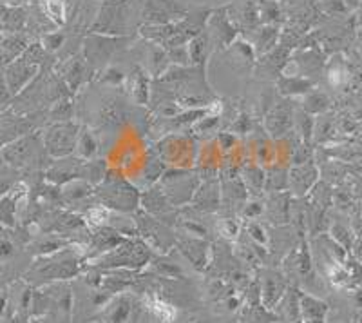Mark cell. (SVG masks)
Returning <instances> with one entry per match:
<instances>
[{
	"mask_svg": "<svg viewBox=\"0 0 362 323\" xmlns=\"http://www.w3.org/2000/svg\"><path fill=\"white\" fill-rule=\"evenodd\" d=\"M66 33L64 31H51V33H45L40 37V44L44 46V50L49 55L58 53L62 50L64 44H66Z\"/></svg>",
	"mask_w": 362,
	"mask_h": 323,
	"instance_id": "d590c367",
	"label": "cell"
},
{
	"mask_svg": "<svg viewBox=\"0 0 362 323\" xmlns=\"http://www.w3.org/2000/svg\"><path fill=\"white\" fill-rule=\"evenodd\" d=\"M189 6L176 0H145L141 18L148 26H163L181 21L189 13Z\"/></svg>",
	"mask_w": 362,
	"mask_h": 323,
	"instance_id": "9c48e42d",
	"label": "cell"
},
{
	"mask_svg": "<svg viewBox=\"0 0 362 323\" xmlns=\"http://www.w3.org/2000/svg\"><path fill=\"white\" fill-rule=\"evenodd\" d=\"M90 73L93 69L89 67L83 55H73L71 58H64L62 62L57 64V75L62 79V82L71 91H76Z\"/></svg>",
	"mask_w": 362,
	"mask_h": 323,
	"instance_id": "9a60e30c",
	"label": "cell"
},
{
	"mask_svg": "<svg viewBox=\"0 0 362 323\" xmlns=\"http://www.w3.org/2000/svg\"><path fill=\"white\" fill-rule=\"evenodd\" d=\"M346 75H348V71H346L344 64L342 62H332V66H329L328 69V80L332 86H341L342 82L346 80Z\"/></svg>",
	"mask_w": 362,
	"mask_h": 323,
	"instance_id": "ab89813d",
	"label": "cell"
},
{
	"mask_svg": "<svg viewBox=\"0 0 362 323\" xmlns=\"http://www.w3.org/2000/svg\"><path fill=\"white\" fill-rule=\"evenodd\" d=\"M124 86L138 104H147L148 91H151V89H148L147 71L141 69L140 66H134V69H132L127 75V79H125Z\"/></svg>",
	"mask_w": 362,
	"mask_h": 323,
	"instance_id": "7402d4cb",
	"label": "cell"
},
{
	"mask_svg": "<svg viewBox=\"0 0 362 323\" xmlns=\"http://www.w3.org/2000/svg\"><path fill=\"white\" fill-rule=\"evenodd\" d=\"M199 187L198 174L185 169H169L161 174V191L173 205L192 202L194 195Z\"/></svg>",
	"mask_w": 362,
	"mask_h": 323,
	"instance_id": "52a82bcc",
	"label": "cell"
},
{
	"mask_svg": "<svg viewBox=\"0 0 362 323\" xmlns=\"http://www.w3.org/2000/svg\"><path fill=\"white\" fill-rule=\"evenodd\" d=\"M2 75H4L6 84H8L13 98H15V96L21 95L25 87L40 75V66L29 62L24 57H18L2 69Z\"/></svg>",
	"mask_w": 362,
	"mask_h": 323,
	"instance_id": "30bf717a",
	"label": "cell"
},
{
	"mask_svg": "<svg viewBox=\"0 0 362 323\" xmlns=\"http://www.w3.org/2000/svg\"><path fill=\"white\" fill-rule=\"evenodd\" d=\"M0 2L6 6H25V4H31L33 0H0Z\"/></svg>",
	"mask_w": 362,
	"mask_h": 323,
	"instance_id": "c3c4849f",
	"label": "cell"
},
{
	"mask_svg": "<svg viewBox=\"0 0 362 323\" xmlns=\"http://www.w3.org/2000/svg\"><path fill=\"white\" fill-rule=\"evenodd\" d=\"M153 260L151 247L140 238H127L115 249L107 251L100 258L93 260V266L98 269H131L140 271L148 266V261Z\"/></svg>",
	"mask_w": 362,
	"mask_h": 323,
	"instance_id": "7a4b0ae2",
	"label": "cell"
},
{
	"mask_svg": "<svg viewBox=\"0 0 362 323\" xmlns=\"http://www.w3.org/2000/svg\"><path fill=\"white\" fill-rule=\"evenodd\" d=\"M0 162H2V158H0Z\"/></svg>",
	"mask_w": 362,
	"mask_h": 323,
	"instance_id": "db71d44e",
	"label": "cell"
},
{
	"mask_svg": "<svg viewBox=\"0 0 362 323\" xmlns=\"http://www.w3.org/2000/svg\"><path fill=\"white\" fill-rule=\"evenodd\" d=\"M218 144L221 145V149L225 151V153H228L232 147H235V137L230 133H221L218 137Z\"/></svg>",
	"mask_w": 362,
	"mask_h": 323,
	"instance_id": "f6af8a7d",
	"label": "cell"
},
{
	"mask_svg": "<svg viewBox=\"0 0 362 323\" xmlns=\"http://www.w3.org/2000/svg\"><path fill=\"white\" fill-rule=\"evenodd\" d=\"M80 128L74 122H57L51 124L42 133L44 147L47 157L53 160L67 158L76 151V142H78Z\"/></svg>",
	"mask_w": 362,
	"mask_h": 323,
	"instance_id": "5b68a950",
	"label": "cell"
},
{
	"mask_svg": "<svg viewBox=\"0 0 362 323\" xmlns=\"http://www.w3.org/2000/svg\"><path fill=\"white\" fill-rule=\"evenodd\" d=\"M125 79H127V75H125L124 71L118 69L116 66H107L100 73L96 80L100 84H105V86H122L125 82Z\"/></svg>",
	"mask_w": 362,
	"mask_h": 323,
	"instance_id": "8d00e7d4",
	"label": "cell"
},
{
	"mask_svg": "<svg viewBox=\"0 0 362 323\" xmlns=\"http://www.w3.org/2000/svg\"><path fill=\"white\" fill-rule=\"evenodd\" d=\"M263 211H264V208H263V205H261V203L252 202V203H248V205H245L243 215L247 216V218H248V216H250V220H254V218H257V216H259Z\"/></svg>",
	"mask_w": 362,
	"mask_h": 323,
	"instance_id": "bcb514c9",
	"label": "cell"
},
{
	"mask_svg": "<svg viewBox=\"0 0 362 323\" xmlns=\"http://www.w3.org/2000/svg\"><path fill=\"white\" fill-rule=\"evenodd\" d=\"M38 113H29V115H11V113H2L0 115V149L25 135L33 133L35 116Z\"/></svg>",
	"mask_w": 362,
	"mask_h": 323,
	"instance_id": "7c38bea8",
	"label": "cell"
},
{
	"mask_svg": "<svg viewBox=\"0 0 362 323\" xmlns=\"http://www.w3.org/2000/svg\"><path fill=\"white\" fill-rule=\"evenodd\" d=\"M144 307H147V311L160 319L161 323H173L177 318V309L173 302L161 298L160 295L154 293H145V302Z\"/></svg>",
	"mask_w": 362,
	"mask_h": 323,
	"instance_id": "ffe728a7",
	"label": "cell"
},
{
	"mask_svg": "<svg viewBox=\"0 0 362 323\" xmlns=\"http://www.w3.org/2000/svg\"><path fill=\"white\" fill-rule=\"evenodd\" d=\"M8 305H9V293L6 287H2V289H0V322H2V318L6 316Z\"/></svg>",
	"mask_w": 362,
	"mask_h": 323,
	"instance_id": "7dc6e473",
	"label": "cell"
},
{
	"mask_svg": "<svg viewBox=\"0 0 362 323\" xmlns=\"http://www.w3.org/2000/svg\"><path fill=\"white\" fill-rule=\"evenodd\" d=\"M136 300L134 296L125 290V293H119V295L112 296L105 305L96 312L93 318L89 319L90 323H127L129 318L132 316L134 311Z\"/></svg>",
	"mask_w": 362,
	"mask_h": 323,
	"instance_id": "8fae6325",
	"label": "cell"
},
{
	"mask_svg": "<svg viewBox=\"0 0 362 323\" xmlns=\"http://www.w3.org/2000/svg\"><path fill=\"white\" fill-rule=\"evenodd\" d=\"M129 42L127 37H111V35L90 33L83 40V57L90 69L109 62L112 55L122 50V44Z\"/></svg>",
	"mask_w": 362,
	"mask_h": 323,
	"instance_id": "ba28073f",
	"label": "cell"
},
{
	"mask_svg": "<svg viewBox=\"0 0 362 323\" xmlns=\"http://www.w3.org/2000/svg\"><path fill=\"white\" fill-rule=\"evenodd\" d=\"M11 102H13V95H11V91H9L8 84H6V79H4V75H2V71H0V113L6 111V108H8Z\"/></svg>",
	"mask_w": 362,
	"mask_h": 323,
	"instance_id": "7bdbcfd3",
	"label": "cell"
},
{
	"mask_svg": "<svg viewBox=\"0 0 362 323\" xmlns=\"http://www.w3.org/2000/svg\"><path fill=\"white\" fill-rule=\"evenodd\" d=\"M93 193H95L93 183L80 178L71 180V182L60 186V202H64L66 205H74V203H80L89 198Z\"/></svg>",
	"mask_w": 362,
	"mask_h": 323,
	"instance_id": "cb8c5ba5",
	"label": "cell"
},
{
	"mask_svg": "<svg viewBox=\"0 0 362 323\" xmlns=\"http://www.w3.org/2000/svg\"><path fill=\"white\" fill-rule=\"evenodd\" d=\"M247 229H248V237H250V240L254 242V244H257V245H267L268 244L267 231H264L263 225L257 224V222H250Z\"/></svg>",
	"mask_w": 362,
	"mask_h": 323,
	"instance_id": "60d3db41",
	"label": "cell"
},
{
	"mask_svg": "<svg viewBox=\"0 0 362 323\" xmlns=\"http://www.w3.org/2000/svg\"><path fill=\"white\" fill-rule=\"evenodd\" d=\"M38 8L42 9L47 21L54 24L57 28H62L67 22V8L64 0H35Z\"/></svg>",
	"mask_w": 362,
	"mask_h": 323,
	"instance_id": "83f0119b",
	"label": "cell"
},
{
	"mask_svg": "<svg viewBox=\"0 0 362 323\" xmlns=\"http://www.w3.org/2000/svg\"><path fill=\"white\" fill-rule=\"evenodd\" d=\"M328 100H326L325 95L321 93H310L305 98V109L310 113H319L326 108Z\"/></svg>",
	"mask_w": 362,
	"mask_h": 323,
	"instance_id": "f35d334b",
	"label": "cell"
},
{
	"mask_svg": "<svg viewBox=\"0 0 362 323\" xmlns=\"http://www.w3.org/2000/svg\"><path fill=\"white\" fill-rule=\"evenodd\" d=\"M98 154V142L89 129H80L78 142H76V157L82 160H93Z\"/></svg>",
	"mask_w": 362,
	"mask_h": 323,
	"instance_id": "1f68e13d",
	"label": "cell"
},
{
	"mask_svg": "<svg viewBox=\"0 0 362 323\" xmlns=\"http://www.w3.org/2000/svg\"><path fill=\"white\" fill-rule=\"evenodd\" d=\"M86 267V247L71 244L57 253L42 256L24 274L25 283L33 287L47 285L53 282H67L78 276Z\"/></svg>",
	"mask_w": 362,
	"mask_h": 323,
	"instance_id": "6da1fadb",
	"label": "cell"
},
{
	"mask_svg": "<svg viewBox=\"0 0 362 323\" xmlns=\"http://www.w3.org/2000/svg\"><path fill=\"white\" fill-rule=\"evenodd\" d=\"M127 0H103L102 9L96 15V21L90 28V33L125 37L129 24Z\"/></svg>",
	"mask_w": 362,
	"mask_h": 323,
	"instance_id": "8992f818",
	"label": "cell"
},
{
	"mask_svg": "<svg viewBox=\"0 0 362 323\" xmlns=\"http://www.w3.org/2000/svg\"><path fill=\"white\" fill-rule=\"evenodd\" d=\"M176 244L180 245L181 254H183L190 264H194L196 269L206 267V261H209V245H206L205 240L187 234V237L180 238V240L176 238Z\"/></svg>",
	"mask_w": 362,
	"mask_h": 323,
	"instance_id": "ac0fdd59",
	"label": "cell"
},
{
	"mask_svg": "<svg viewBox=\"0 0 362 323\" xmlns=\"http://www.w3.org/2000/svg\"><path fill=\"white\" fill-rule=\"evenodd\" d=\"M187 50H189L190 64H196V66H203L206 62V57H209L210 51V38L203 29L202 33L196 35L192 40L187 44Z\"/></svg>",
	"mask_w": 362,
	"mask_h": 323,
	"instance_id": "f546056e",
	"label": "cell"
},
{
	"mask_svg": "<svg viewBox=\"0 0 362 323\" xmlns=\"http://www.w3.org/2000/svg\"><path fill=\"white\" fill-rule=\"evenodd\" d=\"M194 142H190L185 137H169L161 140L158 144V153H160L161 160H167L169 164H176V166H183V162L194 157ZM183 169V167H181Z\"/></svg>",
	"mask_w": 362,
	"mask_h": 323,
	"instance_id": "2e32d148",
	"label": "cell"
},
{
	"mask_svg": "<svg viewBox=\"0 0 362 323\" xmlns=\"http://www.w3.org/2000/svg\"><path fill=\"white\" fill-rule=\"evenodd\" d=\"M259 290H261V302L267 307L268 311L276 309L277 303L288 290L286 276L279 273L277 269H263L259 278Z\"/></svg>",
	"mask_w": 362,
	"mask_h": 323,
	"instance_id": "5bb4252c",
	"label": "cell"
},
{
	"mask_svg": "<svg viewBox=\"0 0 362 323\" xmlns=\"http://www.w3.org/2000/svg\"><path fill=\"white\" fill-rule=\"evenodd\" d=\"M194 209L199 211H216L219 209L221 203V191H219L218 183L216 182H206L202 187H198L196 195L192 198Z\"/></svg>",
	"mask_w": 362,
	"mask_h": 323,
	"instance_id": "603a6c76",
	"label": "cell"
},
{
	"mask_svg": "<svg viewBox=\"0 0 362 323\" xmlns=\"http://www.w3.org/2000/svg\"><path fill=\"white\" fill-rule=\"evenodd\" d=\"M361 17H362V0H361ZM361 22H362V18H361Z\"/></svg>",
	"mask_w": 362,
	"mask_h": 323,
	"instance_id": "816d5d0a",
	"label": "cell"
},
{
	"mask_svg": "<svg viewBox=\"0 0 362 323\" xmlns=\"http://www.w3.org/2000/svg\"><path fill=\"white\" fill-rule=\"evenodd\" d=\"M257 11H259V21L264 22V26H274L281 15L276 0H259Z\"/></svg>",
	"mask_w": 362,
	"mask_h": 323,
	"instance_id": "e575fe53",
	"label": "cell"
},
{
	"mask_svg": "<svg viewBox=\"0 0 362 323\" xmlns=\"http://www.w3.org/2000/svg\"><path fill=\"white\" fill-rule=\"evenodd\" d=\"M264 128L272 137H283L290 133L293 128V108L288 100H284L281 104L272 109L264 118Z\"/></svg>",
	"mask_w": 362,
	"mask_h": 323,
	"instance_id": "e0dca14e",
	"label": "cell"
},
{
	"mask_svg": "<svg viewBox=\"0 0 362 323\" xmlns=\"http://www.w3.org/2000/svg\"><path fill=\"white\" fill-rule=\"evenodd\" d=\"M45 157H47V153H45L42 133H38V131L25 135V137L18 138V140L11 142L0 149L2 162L15 167V169H24V167H31L33 164H40L42 158Z\"/></svg>",
	"mask_w": 362,
	"mask_h": 323,
	"instance_id": "277c9868",
	"label": "cell"
},
{
	"mask_svg": "<svg viewBox=\"0 0 362 323\" xmlns=\"http://www.w3.org/2000/svg\"><path fill=\"white\" fill-rule=\"evenodd\" d=\"M346 6V9H357L361 6V0H342Z\"/></svg>",
	"mask_w": 362,
	"mask_h": 323,
	"instance_id": "681fc988",
	"label": "cell"
},
{
	"mask_svg": "<svg viewBox=\"0 0 362 323\" xmlns=\"http://www.w3.org/2000/svg\"><path fill=\"white\" fill-rule=\"evenodd\" d=\"M300 323H325L328 314V303L313 295L300 293Z\"/></svg>",
	"mask_w": 362,
	"mask_h": 323,
	"instance_id": "d6986e66",
	"label": "cell"
},
{
	"mask_svg": "<svg viewBox=\"0 0 362 323\" xmlns=\"http://www.w3.org/2000/svg\"><path fill=\"white\" fill-rule=\"evenodd\" d=\"M17 254V245L13 244L8 237H0V264H6Z\"/></svg>",
	"mask_w": 362,
	"mask_h": 323,
	"instance_id": "b9f144b4",
	"label": "cell"
},
{
	"mask_svg": "<svg viewBox=\"0 0 362 323\" xmlns=\"http://www.w3.org/2000/svg\"><path fill=\"white\" fill-rule=\"evenodd\" d=\"M250 128H252L250 118L245 115H241L239 118H235L234 120V128L232 129H234L235 133H248V131H250Z\"/></svg>",
	"mask_w": 362,
	"mask_h": 323,
	"instance_id": "ee69618b",
	"label": "cell"
},
{
	"mask_svg": "<svg viewBox=\"0 0 362 323\" xmlns=\"http://www.w3.org/2000/svg\"><path fill=\"white\" fill-rule=\"evenodd\" d=\"M49 116L51 124H57V122H71V116H73V104L71 100L62 98L58 100L57 104L51 106L49 113H45Z\"/></svg>",
	"mask_w": 362,
	"mask_h": 323,
	"instance_id": "d6a6232c",
	"label": "cell"
},
{
	"mask_svg": "<svg viewBox=\"0 0 362 323\" xmlns=\"http://www.w3.org/2000/svg\"><path fill=\"white\" fill-rule=\"evenodd\" d=\"M24 195V186H15L9 189V193L0 196V224H6L9 227L15 225V211L21 196Z\"/></svg>",
	"mask_w": 362,
	"mask_h": 323,
	"instance_id": "d4e9b609",
	"label": "cell"
},
{
	"mask_svg": "<svg viewBox=\"0 0 362 323\" xmlns=\"http://www.w3.org/2000/svg\"><path fill=\"white\" fill-rule=\"evenodd\" d=\"M95 193L100 202H102V205H105L107 209H115L122 215L136 212L138 203L141 200L140 193L134 186H131L122 176H111V174H105V178L96 187Z\"/></svg>",
	"mask_w": 362,
	"mask_h": 323,
	"instance_id": "3957f363",
	"label": "cell"
},
{
	"mask_svg": "<svg viewBox=\"0 0 362 323\" xmlns=\"http://www.w3.org/2000/svg\"><path fill=\"white\" fill-rule=\"evenodd\" d=\"M2 33H6V31H4V26L0 24V35H2Z\"/></svg>",
	"mask_w": 362,
	"mask_h": 323,
	"instance_id": "f907efd6",
	"label": "cell"
},
{
	"mask_svg": "<svg viewBox=\"0 0 362 323\" xmlns=\"http://www.w3.org/2000/svg\"><path fill=\"white\" fill-rule=\"evenodd\" d=\"M277 37H279V29L276 26H264V28L255 31V40L252 42V46L261 55L270 53L274 46H276Z\"/></svg>",
	"mask_w": 362,
	"mask_h": 323,
	"instance_id": "4dcf8cb0",
	"label": "cell"
},
{
	"mask_svg": "<svg viewBox=\"0 0 362 323\" xmlns=\"http://www.w3.org/2000/svg\"><path fill=\"white\" fill-rule=\"evenodd\" d=\"M205 33L209 35L212 46L223 47V50H226L238 38V29L226 15V9H223V11L218 9V11L212 13V17H209V21H206Z\"/></svg>",
	"mask_w": 362,
	"mask_h": 323,
	"instance_id": "4fadbf2b",
	"label": "cell"
},
{
	"mask_svg": "<svg viewBox=\"0 0 362 323\" xmlns=\"http://www.w3.org/2000/svg\"><path fill=\"white\" fill-rule=\"evenodd\" d=\"M312 82L310 80H303L300 76H293V79H284L281 80L279 89L284 95H300V93H308Z\"/></svg>",
	"mask_w": 362,
	"mask_h": 323,
	"instance_id": "836d02e7",
	"label": "cell"
},
{
	"mask_svg": "<svg viewBox=\"0 0 362 323\" xmlns=\"http://www.w3.org/2000/svg\"><path fill=\"white\" fill-rule=\"evenodd\" d=\"M219 234H221L225 240L235 242L239 237V224L234 218H221L219 220Z\"/></svg>",
	"mask_w": 362,
	"mask_h": 323,
	"instance_id": "74e56055",
	"label": "cell"
},
{
	"mask_svg": "<svg viewBox=\"0 0 362 323\" xmlns=\"http://www.w3.org/2000/svg\"><path fill=\"white\" fill-rule=\"evenodd\" d=\"M141 205L145 208V211L151 212V215H167L170 211V205L173 203L167 200V196L163 195V191L156 189H148L145 195H141Z\"/></svg>",
	"mask_w": 362,
	"mask_h": 323,
	"instance_id": "4316f807",
	"label": "cell"
},
{
	"mask_svg": "<svg viewBox=\"0 0 362 323\" xmlns=\"http://www.w3.org/2000/svg\"><path fill=\"white\" fill-rule=\"evenodd\" d=\"M169 64H170L169 51L165 50L163 46H160V44H156V42H148L147 44L148 71H151L154 76H160L167 71Z\"/></svg>",
	"mask_w": 362,
	"mask_h": 323,
	"instance_id": "484cf974",
	"label": "cell"
},
{
	"mask_svg": "<svg viewBox=\"0 0 362 323\" xmlns=\"http://www.w3.org/2000/svg\"><path fill=\"white\" fill-rule=\"evenodd\" d=\"M31 323H40V319H33V322H31Z\"/></svg>",
	"mask_w": 362,
	"mask_h": 323,
	"instance_id": "f5cc1de1",
	"label": "cell"
},
{
	"mask_svg": "<svg viewBox=\"0 0 362 323\" xmlns=\"http://www.w3.org/2000/svg\"><path fill=\"white\" fill-rule=\"evenodd\" d=\"M313 180H315V171L312 167H296V169L290 171L288 186L293 195H303V193H306L312 187Z\"/></svg>",
	"mask_w": 362,
	"mask_h": 323,
	"instance_id": "f1b7e54d",
	"label": "cell"
},
{
	"mask_svg": "<svg viewBox=\"0 0 362 323\" xmlns=\"http://www.w3.org/2000/svg\"><path fill=\"white\" fill-rule=\"evenodd\" d=\"M71 244H74V242L67 240V238L60 237V234H54V232H44V234H40V238L31 242L28 251L33 254V256L42 258V256H47V254L57 253V251H60V249L67 247V245Z\"/></svg>",
	"mask_w": 362,
	"mask_h": 323,
	"instance_id": "44dd1931",
	"label": "cell"
}]
</instances>
